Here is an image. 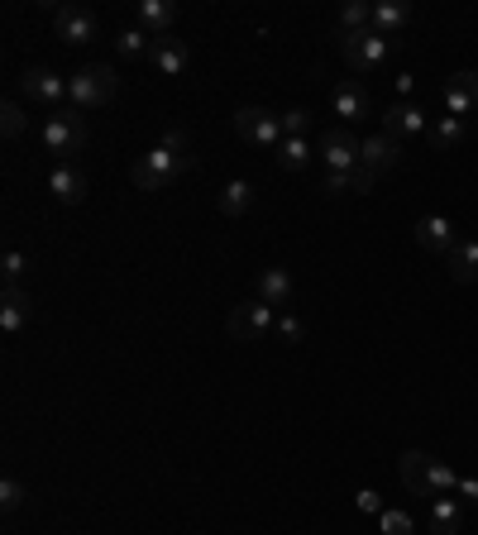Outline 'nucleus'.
<instances>
[{
    "label": "nucleus",
    "instance_id": "7c9ffc66",
    "mask_svg": "<svg viewBox=\"0 0 478 535\" xmlns=\"http://www.w3.org/2000/svg\"><path fill=\"white\" fill-rule=\"evenodd\" d=\"M24 254L20 249H5V258H0V278H5V287H20V278H24Z\"/></svg>",
    "mask_w": 478,
    "mask_h": 535
},
{
    "label": "nucleus",
    "instance_id": "f257e3e1",
    "mask_svg": "<svg viewBox=\"0 0 478 535\" xmlns=\"http://www.w3.org/2000/svg\"><path fill=\"white\" fill-rule=\"evenodd\" d=\"M115 91H120V72L110 63H87L67 77V106L77 110V115H87V110L110 106Z\"/></svg>",
    "mask_w": 478,
    "mask_h": 535
},
{
    "label": "nucleus",
    "instance_id": "2f4dec72",
    "mask_svg": "<svg viewBox=\"0 0 478 535\" xmlns=\"http://www.w3.org/2000/svg\"><path fill=\"white\" fill-rule=\"evenodd\" d=\"M306 129H311V110H287L283 115V139H306Z\"/></svg>",
    "mask_w": 478,
    "mask_h": 535
},
{
    "label": "nucleus",
    "instance_id": "a878e982",
    "mask_svg": "<svg viewBox=\"0 0 478 535\" xmlns=\"http://www.w3.org/2000/svg\"><path fill=\"white\" fill-rule=\"evenodd\" d=\"M364 29H373V5L349 0L345 10H340V20H335V39H345V34H364Z\"/></svg>",
    "mask_w": 478,
    "mask_h": 535
},
{
    "label": "nucleus",
    "instance_id": "b1692460",
    "mask_svg": "<svg viewBox=\"0 0 478 535\" xmlns=\"http://www.w3.org/2000/svg\"><path fill=\"white\" fill-rule=\"evenodd\" d=\"M459 531H464V502H459V497H435L431 535H459Z\"/></svg>",
    "mask_w": 478,
    "mask_h": 535
},
{
    "label": "nucleus",
    "instance_id": "9b49d317",
    "mask_svg": "<svg viewBox=\"0 0 478 535\" xmlns=\"http://www.w3.org/2000/svg\"><path fill=\"white\" fill-rule=\"evenodd\" d=\"M321 158H326V172L359 168V139H354L345 125L326 129V134H321Z\"/></svg>",
    "mask_w": 478,
    "mask_h": 535
},
{
    "label": "nucleus",
    "instance_id": "72a5a7b5",
    "mask_svg": "<svg viewBox=\"0 0 478 535\" xmlns=\"http://www.w3.org/2000/svg\"><path fill=\"white\" fill-rule=\"evenodd\" d=\"M278 340L302 344V340H306V325L297 321V316H287V311H283V316H278Z\"/></svg>",
    "mask_w": 478,
    "mask_h": 535
},
{
    "label": "nucleus",
    "instance_id": "5701e85b",
    "mask_svg": "<svg viewBox=\"0 0 478 535\" xmlns=\"http://www.w3.org/2000/svg\"><path fill=\"white\" fill-rule=\"evenodd\" d=\"M407 24H412V10H407V5H397V0H378V5H373V34L397 39Z\"/></svg>",
    "mask_w": 478,
    "mask_h": 535
},
{
    "label": "nucleus",
    "instance_id": "cd10ccee",
    "mask_svg": "<svg viewBox=\"0 0 478 535\" xmlns=\"http://www.w3.org/2000/svg\"><path fill=\"white\" fill-rule=\"evenodd\" d=\"M149 48H153V39L139 29V24L115 34V53H120V58H149Z\"/></svg>",
    "mask_w": 478,
    "mask_h": 535
},
{
    "label": "nucleus",
    "instance_id": "412c9836",
    "mask_svg": "<svg viewBox=\"0 0 478 535\" xmlns=\"http://www.w3.org/2000/svg\"><path fill=\"white\" fill-rule=\"evenodd\" d=\"M254 201H259V192H254V182H249V177H235V182H225V187H220V196H216L220 215H230V220L249 215V211H254Z\"/></svg>",
    "mask_w": 478,
    "mask_h": 535
},
{
    "label": "nucleus",
    "instance_id": "dca6fc26",
    "mask_svg": "<svg viewBox=\"0 0 478 535\" xmlns=\"http://www.w3.org/2000/svg\"><path fill=\"white\" fill-rule=\"evenodd\" d=\"M330 110H335L345 125H354V120H369L373 115V101H369V91H364V86L340 82L335 91H330Z\"/></svg>",
    "mask_w": 478,
    "mask_h": 535
},
{
    "label": "nucleus",
    "instance_id": "a211bd4d",
    "mask_svg": "<svg viewBox=\"0 0 478 535\" xmlns=\"http://www.w3.org/2000/svg\"><path fill=\"white\" fill-rule=\"evenodd\" d=\"M139 29L149 34V39H168L177 29V5L173 0H139Z\"/></svg>",
    "mask_w": 478,
    "mask_h": 535
},
{
    "label": "nucleus",
    "instance_id": "0eeeda50",
    "mask_svg": "<svg viewBox=\"0 0 478 535\" xmlns=\"http://www.w3.org/2000/svg\"><path fill=\"white\" fill-rule=\"evenodd\" d=\"M20 91L34 101V106H44V110H67V77H58L53 67H24V77H20Z\"/></svg>",
    "mask_w": 478,
    "mask_h": 535
},
{
    "label": "nucleus",
    "instance_id": "f8f14e48",
    "mask_svg": "<svg viewBox=\"0 0 478 535\" xmlns=\"http://www.w3.org/2000/svg\"><path fill=\"white\" fill-rule=\"evenodd\" d=\"M397 473H402V488H407L412 497H435V483H431L435 459L426 450H407L402 459H397Z\"/></svg>",
    "mask_w": 478,
    "mask_h": 535
},
{
    "label": "nucleus",
    "instance_id": "1a4fd4ad",
    "mask_svg": "<svg viewBox=\"0 0 478 535\" xmlns=\"http://www.w3.org/2000/svg\"><path fill=\"white\" fill-rule=\"evenodd\" d=\"M383 134H392L397 144H407V139H426L431 125H426V110L416 106V101H392L383 110Z\"/></svg>",
    "mask_w": 478,
    "mask_h": 535
},
{
    "label": "nucleus",
    "instance_id": "bb28decb",
    "mask_svg": "<svg viewBox=\"0 0 478 535\" xmlns=\"http://www.w3.org/2000/svg\"><path fill=\"white\" fill-rule=\"evenodd\" d=\"M311 158H316V153H311L306 139H283V144H278V168L283 172H302Z\"/></svg>",
    "mask_w": 478,
    "mask_h": 535
},
{
    "label": "nucleus",
    "instance_id": "9d476101",
    "mask_svg": "<svg viewBox=\"0 0 478 535\" xmlns=\"http://www.w3.org/2000/svg\"><path fill=\"white\" fill-rule=\"evenodd\" d=\"M402 153H407V144H397V139L383 134V129L369 134V139H359V163H364L369 172H378V177L397 168V163H402Z\"/></svg>",
    "mask_w": 478,
    "mask_h": 535
},
{
    "label": "nucleus",
    "instance_id": "ea45409f",
    "mask_svg": "<svg viewBox=\"0 0 478 535\" xmlns=\"http://www.w3.org/2000/svg\"><path fill=\"white\" fill-rule=\"evenodd\" d=\"M412 91H416V77H412V72H407V77H397V101H407Z\"/></svg>",
    "mask_w": 478,
    "mask_h": 535
},
{
    "label": "nucleus",
    "instance_id": "c9c22d12",
    "mask_svg": "<svg viewBox=\"0 0 478 535\" xmlns=\"http://www.w3.org/2000/svg\"><path fill=\"white\" fill-rule=\"evenodd\" d=\"M378 521H383V535H412V516L407 512H383Z\"/></svg>",
    "mask_w": 478,
    "mask_h": 535
},
{
    "label": "nucleus",
    "instance_id": "4468645a",
    "mask_svg": "<svg viewBox=\"0 0 478 535\" xmlns=\"http://www.w3.org/2000/svg\"><path fill=\"white\" fill-rule=\"evenodd\" d=\"M48 192L58 196L63 206H82L91 192V182H87V172L82 168H72V163H58V168L48 172Z\"/></svg>",
    "mask_w": 478,
    "mask_h": 535
},
{
    "label": "nucleus",
    "instance_id": "4be33fe9",
    "mask_svg": "<svg viewBox=\"0 0 478 535\" xmlns=\"http://www.w3.org/2000/svg\"><path fill=\"white\" fill-rule=\"evenodd\" d=\"M445 263H450V282H459V287L478 282V239H459Z\"/></svg>",
    "mask_w": 478,
    "mask_h": 535
},
{
    "label": "nucleus",
    "instance_id": "f704fd0d",
    "mask_svg": "<svg viewBox=\"0 0 478 535\" xmlns=\"http://www.w3.org/2000/svg\"><path fill=\"white\" fill-rule=\"evenodd\" d=\"M373 182H378V172H369L364 163H359V168H349V192H354V196L373 192Z\"/></svg>",
    "mask_w": 478,
    "mask_h": 535
},
{
    "label": "nucleus",
    "instance_id": "39448f33",
    "mask_svg": "<svg viewBox=\"0 0 478 535\" xmlns=\"http://www.w3.org/2000/svg\"><path fill=\"white\" fill-rule=\"evenodd\" d=\"M235 134L244 144H254V149L278 153V144H283V115H273V110H263V106H239Z\"/></svg>",
    "mask_w": 478,
    "mask_h": 535
},
{
    "label": "nucleus",
    "instance_id": "20e7f679",
    "mask_svg": "<svg viewBox=\"0 0 478 535\" xmlns=\"http://www.w3.org/2000/svg\"><path fill=\"white\" fill-rule=\"evenodd\" d=\"M39 139H44L48 153H58V158H72V153L87 149V120L77 115V110H58V115H48L44 129H39Z\"/></svg>",
    "mask_w": 478,
    "mask_h": 535
},
{
    "label": "nucleus",
    "instance_id": "c756f323",
    "mask_svg": "<svg viewBox=\"0 0 478 535\" xmlns=\"http://www.w3.org/2000/svg\"><path fill=\"white\" fill-rule=\"evenodd\" d=\"M24 502H29V488H24L20 478H5V483H0V507H5V512H20Z\"/></svg>",
    "mask_w": 478,
    "mask_h": 535
},
{
    "label": "nucleus",
    "instance_id": "f3484780",
    "mask_svg": "<svg viewBox=\"0 0 478 535\" xmlns=\"http://www.w3.org/2000/svg\"><path fill=\"white\" fill-rule=\"evenodd\" d=\"M474 106H478V67H464V72H455L450 86H445V110L459 115V120H469Z\"/></svg>",
    "mask_w": 478,
    "mask_h": 535
},
{
    "label": "nucleus",
    "instance_id": "6ab92c4d",
    "mask_svg": "<svg viewBox=\"0 0 478 535\" xmlns=\"http://www.w3.org/2000/svg\"><path fill=\"white\" fill-rule=\"evenodd\" d=\"M29 316H34L29 292H24V287H5V292H0V330H5V335H20L24 325H29Z\"/></svg>",
    "mask_w": 478,
    "mask_h": 535
},
{
    "label": "nucleus",
    "instance_id": "ddd939ff",
    "mask_svg": "<svg viewBox=\"0 0 478 535\" xmlns=\"http://www.w3.org/2000/svg\"><path fill=\"white\" fill-rule=\"evenodd\" d=\"M149 63H153V72H158V77H182V72L192 67V48L177 39V34H168V39H153Z\"/></svg>",
    "mask_w": 478,
    "mask_h": 535
},
{
    "label": "nucleus",
    "instance_id": "473e14b6",
    "mask_svg": "<svg viewBox=\"0 0 478 535\" xmlns=\"http://www.w3.org/2000/svg\"><path fill=\"white\" fill-rule=\"evenodd\" d=\"M431 483H435V497H445V493H455L459 488V473L455 469H445L440 459H435V473H431Z\"/></svg>",
    "mask_w": 478,
    "mask_h": 535
},
{
    "label": "nucleus",
    "instance_id": "2eb2a0df",
    "mask_svg": "<svg viewBox=\"0 0 478 535\" xmlns=\"http://www.w3.org/2000/svg\"><path fill=\"white\" fill-rule=\"evenodd\" d=\"M416 244L426 249V254H445L450 258V249L459 244V235H455V225L445 220V215H426V220H416Z\"/></svg>",
    "mask_w": 478,
    "mask_h": 535
},
{
    "label": "nucleus",
    "instance_id": "423d86ee",
    "mask_svg": "<svg viewBox=\"0 0 478 535\" xmlns=\"http://www.w3.org/2000/svg\"><path fill=\"white\" fill-rule=\"evenodd\" d=\"M335 43H340V58H345L349 72H378L392 53V39L373 34V29H364V34H345V39H335Z\"/></svg>",
    "mask_w": 478,
    "mask_h": 535
},
{
    "label": "nucleus",
    "instance_id": "4c0bfd02",
    "mask_svg": "<svg viewBox=\"0 0 478 535\" xmlns=\"http://www.w3.org/2000/svg\"><path fill=\"white\" fill-rule=\"evenodd\" d=\"M455 497H459V502H469V507H478V478H474V473H459Z\"/></svg>",
    "mask_w": 478,
    "mask_h": 535
},
{
    "label": "nucleus",
    "instance_id": "58836bf2",
    "mask_svg": "<svg viewBox=\"0 0 478 535\" xmlns=\"http://www.w3.org/2000/svg\"><path fill=\"white\" fill-rule=\"evenodd\" d=\"M330 196H340V192H349V172H326V182H321Z\"/></svg>",
    "mask_w": 478,
    "mask_h": 535
},
{
    "label": "nucleus",
    "instance_id": "6e6552de",
    "mask_svg": "<svg viewBox=\"0 0 478 535\" xmlns=\"http://www.w3.org/2000/svg\"><path fill=\"white\" fill-rule=\"evenodd\" d=\"M53 29H58V39L63 43H91V39H101V20L91 15L87 5H58L53 10Z\"/></svg>",
    "mask_w": 478,
    "mask_h": 535
},
{
    "label": "nucleus",
    "instance_id": "c85d7f7f",
    "mask_svg": "<svg viewBox=\"0 0 478 535\" xmlns=\"http://www.w3.org/2000/svg\"><path fill=\"white\" fill-rule=\"evenodd\" d=\"M24 125H29V120H24V106L20 101H5V106H0V129H5V139H20Z\"/></svg>",
    "mask_w": 478,
    "mask_h": 535
},
{
    "label": "nucleus",
    "instance_id": "7ed1b4c3",
    "mask_svg": "<svg viewBox=\"0 0 478 535\" xmlns=\"http://www.w3.org/2000/svg\"><path fill=\"white\" fill-rule=\"evenodd\" d=\"M225 335L235 344H259L268 335H278V311L268 306V301H244L230 311V321H225Z\"/></svg>",
    "mask_w": 478,
    "mask_h": 535
},
{
    "label": "nucleus",
    "instance_id": "aec40b11",
    "mask_svg": "<svg viewBox=\"0 0 478 535\" xmlns=\"http://www.w3.org/2000/svg\"><path fill=\"white\" fill-rule=\"evenodd\" d=\"M292 297H297L292 273H287V268H263L259 273V301H268V306L283 316V306H292Z\"/></svg>",
    "mask_w": 478,
    "mask_h": 535
},
{
    "label": "nucleus",
    "instance_id": "393cba45",
    "mask_svg": "<svg viewBox=\"0 0 478 535\" xmlns=\"http://www.w3.org/2000/svg\"><path fill=\"white\" fill-rule=\"evenodd\" d=\"M426 139H431V149H459V144H469V120L440 115V125H435Z\"/></svg>",
    "mask_w": 478,
    "mask_h": 535
},
{
    "label": "nucleus",
    "instance_id": "f03ea898",
    "mask_svg": "<svg viewBox=\"0 0 478 535\" xmlns=\"http://www.w3.org/2000/svg\"><path fill=\"white\" fill-rule=\"evenodd\" d=\"M187 168H192V158H177V153H168L163 144H158V149H149L130 168V182L139 187V192H163V187H173Z\"/></svg>",
    "mask_w": 478,
    "mask_h": 535
},
{
    "label": "nucleus",
    "instance_id": "e433bc0d",
    "mask_svg": "<svg viewBox=\"0 0 478 535\" xmlns=\"http://www.w3.org/2000/svg\"><path fill=\"white\" fill-rule=\"evenodd\" d=\"M354 507H359V512H369V516H383V512H388V507H383V497L373 493V488H364V493L354 497Z\"/></svg>",
    "mask_w": 478,
    "mask_h": 535
}]
</instances>
